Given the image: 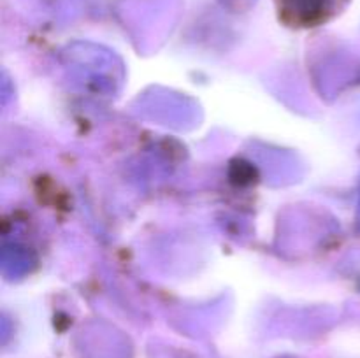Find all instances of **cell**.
Wrapping results in <instances>:
<instances>
[{
	"label": "cell",
	"mask_w": 360,
	"mask_h": 358,
	"mask_svg": "<svg viewBox=\"0 0 360 358\" xmlns=\"http://www.w3.org/2000/svg\"><path fill=\"white\" fill-rule=\"evenodd\" d=\"M281 23L297 30L316 28L343 13L350 0H273Z\"/></svg>",
	"instance_id": "1"
}]
</instances>
